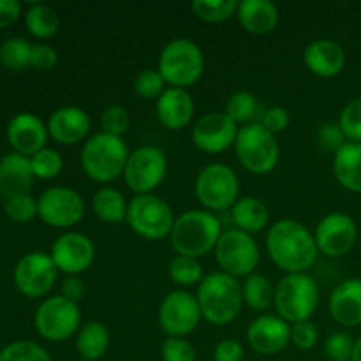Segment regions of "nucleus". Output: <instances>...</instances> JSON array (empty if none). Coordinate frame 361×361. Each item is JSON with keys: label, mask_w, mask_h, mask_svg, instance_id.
<instances>
[{"label": "nucleus", "mask_w": 361, "mask_h": 361, "mask_svg": "<svg viewBox=\"0 0 361 361\" xmlns=\"http://www.w3.org/2000/svg\"><path fill=\"white\" fill-rule=\"evenodd\" d=\"M267 250L286 274H307L319 256L312 233L293 219H282L268 229Z\"/></svg>", "instance_id": "obj_1"}, {"label": "nucleus", "mask_w": 361, "mask_h": 361, "mask_svg": "<svg viewBox=\"0 0 361 361\" xmlns=\"http://www.w3.org/2000/svg\"><path fill=\"white\" fill-rule=\"evenodd\" d=\"M196 298L201 316L215 326L233 323L242 312V286L235 277L222 271H214L201 281Z\"/></svg>", "instance_id": "obj_2"}, {"label": "nucleus", "mask_w": 361, "mask_h": 361, "mask_svg": "<svg viewBox=\"0 0 361 361\" xmlns=\"http://www.w3.org/2000/svg\"><path fill=\"white\" fill-rule=\"evenodd\" d=\"M221 235V221L212 212L189 210L176 217L169 240L176 256L197 259L215 250Z\"/></svg>", "instance_id": "obj_3"}, {"label": "nucleus", "mask_w": 361, "mask_h": 361, "mask_svg": "<svg viewBox=\"0 0 361 361\" xmlns=\"http://www.w3.org/2000/svg\"><path fill=\"white\" fill-rule=\"evenodd\" d=\"M129 150L122 137L97 133L88 137L81 150V166L92 180L109 183L123 175Z\"/></svg>", "instance_id": "obj_4"}, {"label": "nucleus", "mask_w": 361, "mask_h": 361, "mask_svg": "<svg viewBox=\"0 0 361 361\" xmlns=\"http://www.w3.org/2000/svg\"><path fill=\"white\" fill-rule=\"evenodd\" d=\"M274 305L277 316L286 323L296 324L310 321L319 305L317 282L307 274H288L275 288Z\"/></svg>", "instance_id": "obj_5"}, {"label": "nucleus", "mask_w": 361, "mask_h": 361, "mask_svg": "<svg viewBox=\"0 0 361 361\" xmlns=\"http://www.w3.org/2000/svg\"><path fill=\"white\" fill-rule=\"evenodd\" d=\"M157 69L169 87L185 88L187 90L203 74V51L192 39H173L162 48Z\"/></svg>", "instance_id": "obj_6"}, {"label": "nucleus", "mask_w": 361, "mask_h": 361, "mask_svg": "<svg viewBox=\"0 0 361 361\" xmlns=\"http://www.w3.org/2000/svg\"><path fill=\"white\" fill-rule=\"evenodd\" d=\"M235 152L240 164L252 175H268L281 159V145L263 123H247L238 130Z\"/></svg>", "instance_id": "obj_7"}, {"label": "nucleus", "mask_w": 361, "mask_h": 361, "mask_svg": "<svg viewBox=\"0 0 361 361\" xmlns=\"http://www.w3.org/2000/svg\"><path fill=\"white\" fill-rule=\"evenodd\" d=\"M126 221L137 236L157 242L171 235L176 219L171 207L162 197L155 194H143L133 197Z\"/></svg>", "instance_id": "obj_8"}, {"label": "nucleus", "mask_w": 361, "mask_h": 361, "mask_svg": "<svg viewBox=\"0 0 361 361\" xmlns=\"http://www.w3.org/2000/svg\"><path fill=\"white\" fill-rule=\"evenodd\" d=\"M194 190L197 201L208 212H224L240 200V180L229 166L214 162L201 169Z\"/></svg>", "instance_id": "obj_9"}, {"label": "nucleus", "mask_w": 361, "mask_h": 361, "mask_svg": "<svg viewBox=\"0 0 361 361\" xmlns=\"http://www.w3.org/2000/svg\"><path fill=\"white\" fill-rule=\"evenodd\" d=\"M215 259L222 274H228L235 279L249 277L259 264V247L252 235H247L236 228L228 229L222 231L215 245Z\"/></svg>", "instance_id": "obj_10"}, {"label": "nucleus", "mask_w": 361, "mask_h": 361, "mask_svg": "<svg viewBox=\"0 0 361 361\" xmlns=\"http://www.w3.org/2000/svg\"><path fill=\"white\" fill-rule=\"evenodd\" d=\"M80 305L60 296L46 298L37 307L34 316V326L42 338L49 342H66L80 331Z\"/></svg>", "instance_id": "obj_11"}, {"label": "nucleus", "mask_w": 361, "mask_h": 361, "mask_svg": "<svg viewBox=\"0 0 361 361\" xmlns=\"http://www.w3.org/2000/svg\"><path fill=\"white\" fill-rule=\"evenodd\" d=\"M168 157L159 147H140L130 152L123 169V180L136 196L152 194L166 178Z\"/></svg>", "instance_id": "obj_12"}, {"label": "nucleus", "mask_w": 361, "mask_h": 361, "mask_svg": "<svg viewBox=\"0 0 361 361\" xmlns=\"http://www.w3.org/2000/svg\"><path fill=\"white\" fill-rule=\"evenodd\" d=\"M37 217L51 228L67 229L85 217V201L69 187H49L37 197Z\"/></svg>", "instance_id": "obj_13"}, {"label": "nucleus", "mask_w": 361, "mask_h": 361, "mask_svg": "<svg viewBox=\"0 0 361 361\" xmlns=\"http://www.w3.org/2000/svg\"><path fill=\"white\" fill-rule=\"evenodd\" d=\"M59 268L44 252L25 254L14 268V286L27 298H41L53 289Z\"/></svg>", "instance_id": "obj_14"}, {"label": "nucleus", "mask_w": 361, "mask_h": 361, "mask_svg": "<svg viewBox=\"0 0 361 361\" xmlns=\"http://www.w3.org/2000/svg\"><path fill=\"white\" fill-rule=\"evenodd\" d=\"M201 317L196 295L189 291L169 293L159 307V324L169 337L183 338L192 334Z\"/></svg>", "instance_id": "obj_15"}, {"label": "nucleus", "mask_w": 361, "mask_h": 361, "mask_svg": "<svg viewBox=\"0 0 361 361\" xmlns=\"http://www.w3.org/2000/svg\"><path fill=\"white\" fill-rule=\"evenodd\" d=\"M316 245L321 254L328 257H342L349 254L358 240V228L351 215L331 212L317 224Z\"/></svg>", "instance_id": "obj_16"}, {"label": "nucleus", "mask_w": 361, "mask_h": 361, "mask_svg": "<svg viewBox=\"0 0 361 361\" xmlns=\"http://www.w3.org/2000/svg\"><path fill=\"white\" fill-rule=\"evenodd\" d=\"M53 263L67 277H78L92 267L95 259V245L87 235L69 231L60 235L51 245Z\"/></svg>", "instance_id": "obj_17"}, {"label": "nucleus", "mask_w": 361, "mask_h": 361, "mask_svg": "<svg viewBox=\"0 0 361 361\" xmlns=\"http://www.w3.org/2000/svg\"><path fill=\"white\" fill-rule=\"evenodd\" d=\"M236 123L224 111L207 113L192 126V143L204 154H221L229 147H235L238 136Z\"/></svg>", "instance_id": "obj_18"}, {"label": "nucleus", "mask_w": 361, "mask_h": 361, "mask_svg": "<svg viewBox=\"0 0 361 361\" xmlns=\"http://www.w3.org/2000/svg\"><path fill=\"white\" fill-rule=\"evenodd\" d=\"M6 136L16 154L32 157L42 148H46V140L49 134L48 126L37 115L23 111L9 120Z\"/></svg>", "instance_id": "obj_19"}, {"label": "nucleus", "mask_w": 361, "mask_h": 361, "mask_svg": "<svg viewBox=\"0 0 361 361\" xmlns=\"http://www.w3.org/2000/svg\"><path fill=\"white\" fill-rule=\"evenodd\" d=\"M247 341L259 355H277L291 342V326L282 317L264 314L249 324Z\"/></svg>", "instance_id": "obj_20"}, {"label": "nucleus", "mask_w": 361, "mask_h": 361, "mask_svg": "<svg viewBox=\"0 0 361 361\" xmlns=\"http://www.w3.org/2000/svg\"><path fill=\"white\" fill-rule=\"evenodd\" d=\"M48 134L60 145H78L88 136L92 120L85 109L78 106H62L55 109L48 120Z\"/></svg>", "instance_id": "obj_21"}, {"label": "nucleus", "mask_w": 361, "mask_h": 361, "mask_svg": "<svg viewBox=\"0 0 361 361\" xmlns=\"http://www.w3.org/2000/svg\"><path fill=\"white\" fill-rule=\"evenodd\" d=\"M155 113L162 127L180 130L189 126L194 118V99L185 88L168 87L164 94L155 101Z\"/></svg>", "instance_id": "obj_22"}, {"label": "nucleus", "mask_w": 361, "mask_h": 361, "mask_svg": "<svg viewBox=\"0 0 361 361\" xmlns=\"http://www.w3.org/2000/svg\"><path fill=\"white\" fill-rule=\"evenodd\" d=\"M303 62L319 78H335L344 71L345 51L334 39H316L303 51Z\"/></svg>", "instance_id": "obj_23"}, {"label": "nucleus", "mask_w": 361, "mask_h": 361, "mask_svg": "<svg viewBox=\"0 0 361 361\" xmlns=\"http://www.w3.org/2000/svg\"><path fill=\"white\" fill-rule=\"evenodd\" d=\"M335 323L345 328L361 324V279H345L331 291L328 302Z\"/></svg>", "instance_id": "obj_24"}, {"label": "nucleus", "mask_w": 361, "mask_h": 361, "mask_svg": "<svg viewBox=\"0 0 361 361\" xmlns=\"http://www.w3.org/2000/svg\"><path fill=\"white\" fill-rule=\"evenodd\" d=\"M34 178L30 157L27 155L11 152L0 159V194L6 200L20 194H30Z\"/></svg>", "instance_id": "obj_25"}, {"label": "nucleus", "mask_w": 361, "mask_h": 361, "mask_svg": "<svg viewBox=\"0 0 361 361\" xmlns=\"http://www.w3.org/2000/svg\"><path fill=\"white\" fill-rule=\"evenodd\" d=\"M238 21L243 30L254 35H264L275 30L279 9L270 0H243L238 6Z\"/></svg>", "instance_id": "obj_26"}, {"label": "nucleus", "mask_w": 361, "mask_h": 361, "mask_svg": "<svg viewBox=\"0 0 361 361\" xmlns=\"http://www.w3.org/2000/svg\"><path fill=\"white\" fill-rule=\"evenodd\" d=\"M334 173L344 189L361 194V143H348L335 154Z\"/></svg>", "instance_id": "obj_27"}, {"label": "nucleus", "mask_w": 361, "mask_h": 361, "mask_svg": "<svg viewBox=\"0 0 361 361\" xmlns=\"http://www.w3.org/2000/svg\"><path fill=\"white\" fill-rule=\"evenodd\" d=\"M231 219L236 229L247 233V235H256L261 233L268 224V208L261 200L252 196L240 197L231 208Z\"/></svg>", "instance_id": "obj_28"}, {"label": "nucleus", "mask_w": 361, "mask_h": 361, "mask_svg": "<svg viewBox=\"0 0 361 361\" xmlns=\"http://www.w3.org/2000/svg\"><path fill=\"white\" fill-rule=\"evenodd\" d=\"M109 348V330L101 321H90L76 335V349L81 360L97 361Z\"/></svg>", "instance_id": "obj_29"}, {"label": "nucleus", "mask_w": 361, "mask_h": 361, "mask_svg": "<svg viewBox=\"0 0 361 361\" xmlns=\"http://www.w3.org/2000/svg\"><path fill=\"white\" fill-rule=\"evenodd\" d=\"M127 210H129V204L123 194L113 187H102L92 197V212L95 217L108 224H120L126 221Z\"/></svg>", "instance_id": "obj_30"}, {"label": "nucleus", "mask_w": 361, "mask_h": 361, "mask_svg": "<svg viewBox=\"0 0 361 361\" xmlns=\"http://www.w3.org/2000/svg\"><path fill=\"white\" fill-rule=\"evenodd\" d=\"M25 27L37 39L53 37L60 27L59 13L46 4H30L25 13Z\"/></svg>", "instance_id": "obj_31"}, {"label": "nucleus", "mask_w": 361, "mask_h": 361, "mask_svg": "<svg viewBox=\"0 0 361 361\" xmlns=\"http://www.w3.org/2000/svg\"><path fill=\"white\" fill-rule=\"evenodd\" d=\"M242 295L247 307L252 310H267L274 303L275 288L264 275L252 274L243 282Z\"/></svg>", "instance_id": "obj_32"}, {"label": "nucleus", "mask_w": 361, "mask_h": 361, "mask_svg": "<svg viewBox=\"0 0 361 361\" xmlns=\"http://www.w3.org/2000/svg\"><path fill=\"white\" fill-rule=\"evenodd\" d=\"M238 6L236 0H194L190 9L207 23H222L238 13Z\"/></svg>", "instance_id": "obj_33"}, {"label": "nucleus", "mask_w": 361, "mask_h": 361, "mask_svg": "<svg viewBox=\"0 0 361 361\" xmlns=\"http://www.w3.org/2000/svg\"><path fill=\"white\" fill-rule=\"evenodd\" d=\"M32 44L23 37H9L0 44V63L11 71L30 67Z\"/></svg>", "instance_id": "obj_34"}, {"label": "nucleus", "mask_w": 361, "mask_h": 361, "mask_svg": "<svg viewBox=\"0 0 361 361\" xmlns=\"http://www.w3.org/2000/svg\"><path fill=\"white\" fill-rule=\"evenodd\" d=\"M168 274L175 284L182 286V288H189V286H200L203 281V268H201L200 261L194 257L187 256H175L168 264Z\"/></svg>", "instance_id": "obj_35"}, {"label": "nucleus", "mask_w": 361, "mask_h": 361, "mask_svg": "<svg viewBox=\"0 0 361 361\" xmlns=\"http://www.w3.org/2000/svg\"><path fill=\"white\" fill-rule=\"evenodd\" d=\"M0 361H51V356L35 342L18 341L11 342L0 351Z\"/></svg>", "instance_id": "obj_36"}, {"label": "nucleus", "mask_w": 361, "mask_h": 361, "mask_svg": "<svg viewBox=\"0 0 361 361\" xmlns=\"http://www.w3.org/2000/svg\"><path fill=\"white\" fill-rule=\"evenodd\" d=\"M32 171H34L35 178L41 180H53L62 173L63 169V159L53 148H42L35 155L30 157Z\"/></svg>", "instance_id": "obj_37"}, {"label": "nucleus", "mask_w": 361, "mask_h": 361, "mask_svg": "<svg viewBox=\"0 0 361 361\" xmlns=\"http://www.w3.org/2000/svg\"><path fill=\"white\" fill-rule=\"evenodd\" d=\"M256 97L247 90H236L229 95L224 113L238 126L249 122L256 113Z\"/></svg>", "instance_id": "obj_38"}, {"label": "nucleus", "mask_w": 361, "mask_h": 361, "mask_svg": "<svg viewBox=\"0 0 361 361\" xmlns=\"http://www.w3.org/2000/svg\"><path fill=\"white\" fill-rule=\"evenodd\" d=\"M166 85L168 83H166V80L162 78V74L159 73V69H145L134 78L133 87L134 92H136L140 97L148 99V101H152V99L157 101V99L164 94L166 88H168Z\"/></svg>", "instance_id": "obj_39"}, {"label": "nucleus", "mask_w": 361, "mask_h": 361, "mask_svg": "<svg viewBox=\"0 0 361 361\" xmlns=\"http://www.w3.org/2000/svg\"><path fill=\"white\" fill-rule=\"evenodd\" d=\"M4 212L14 222H20V224L30 222L32 219L37 217V200L32 197L30 194H20V196L9 197L4 204Z\"/></svg>", "instance_id": "obj_40"}, {"label": "nucleus", "mask_w": 361, "mask_h": 361, "mask_svg": "<svg viewBox=\"0 0 361 361\" xmlns=\"http://www.w3.org/2000/svg\"><path fill=\"white\" fill-rule=\"evenodd\" d=\"M342 133L351 143H361V97L353 99L342 109L341 118H338Z\"/></svg>", "instance_id": "obj_41"}, {"label": "nucleus", "mask_w": 361, "mask_h": 361, "mask_svg": "<svg viewBox=\"0 0 361 361\" xmlns=\"http://www.w3.org/2000/svg\"><path fill=\"white\" fill-rule=\"evenodd\" d=\"M130 118L129 111L123 106L111 104L101 113V127L102 133L111 134V136L122 137L129 130Z\"/></svg>", "instance_id": "obj_42"}, {"label": "nucleus", "mask_w": 361, "mask_h": 361, "mask_svg": "<svg viewBox=\"0 0 361 361\" xmlns=\"http://www.w3.org/2000/svg\"><path fill=\"white\" fill-rule=\"evenodd\" d=\"M353 349H355V341L344 331L331 334L324 342V353L331 361H351Z\"/></svg>", "instance_id": "obj_43"}, {"label": "nucleus", "mask_w": 361, "mask_h": 361, "mask_svg": "<svg viewBox=\"0 0 361 361\" xmlns=\"http://www.w3.org/2000/svg\"><path fill=\"white\" fill-rule=\"evenodd\" d=\"M162 361H196V349L180 337L166 338L161 349Z\"/></svg>", "instance_id": "obj_44"}, {"label": "nucleus", "mask_w": 361, "mask_h": 361, "mask_svg": "<svg viewBox=\"0 0 361 361\" xmlns=\"http://www.w3.org/2000/svg\"><path fill=\"white\" fill-rule=\"evenodd\" d=\"M317 143H319V147L324 152H330V154L335 155L348 143V137L344 136L338 123L328 122L324 126H321L319 130H317Z\"/></svg>", "instance_id": "obj_45"}, {"label": "nucleus", "mask_w": 361, "mask_h": 361, "mask_svg": "<svg viewBox=\"0 0 361 361\" xmlns=\"http://www.w3.org/2000/svg\"><path fill=\"white\" fill-rule=\"evenodd\" d=\"M319 338V330L312 321H303L291 326V342L300 351H309L317 344Z\"/></svg>", "instance_id": "obj_46"}, {"label": "nucleus", "mask_w": 361, "mask_h": 361, "mask_svg": "<svg viewBox=\"0 0 361 361\" xmlns=\"http://www.w3.org/2000/svg\"><path fill=\"white\" fill-rule=\"evenodd\" d=\"M56 49L49 44H34L32 46V56H30V67L37 71H51L56 66Z\"/></svg>", "instance_id": "obj_47"}, {"label": "nucleus", "mask_w": 361, "mask_h": 361, "mask_svg": "<svg viewBox=\"0 0 361 361\" xmlns=\"http://www.w3.org/2000/svg\"><path fill=\"white\" fill-rule=\"evenodd\" d=\"M245 351L243 345L235 338H224L215 345L214 361H243Z\"/></svg>", "instance_id": "obj_48"}, {"label": "nucleus", "mask_w": 361, "mask_h": 361, "mask_svg": "<svg viewBox=\"0 0 361 361\" xmlns=\"http://www.w3.org/2000/svg\"><path fill=\"white\" fill-rule=\"evenodd\" d=\"M289 111L282 106H274V108L267 109L263 116V126L270 130L271 134L277 136L279 133H284L289 126Z\"/></svg>", "instance_id": "obj_49"}, {"label": "nucleus", "mask_w": 361, "mask_h": 361, "mask_svg": "<svg viewBox=\"0 0 361 361\" xmlns=\"http://www.w3.org/2000/svg\"><path fill=\"white\" fill-rule=\"evenodd\" d=\"M21 16V4L18 0H0V30L16 23Z\"/></svg>", "instance_id": "obj_50"}, {"label": "nucleus", "mask_w": 361, "mask_h": 361, "mask_svg": "<svg viewBox=\"0 0 361 361\" xmlns=\"http://www.w3.org/2000/svg\"><path fill=\"white\" fill-rule=\"evenodd\" d=\"M85 295V284L80 277H66L62 282V296L78 303Z\"/></svg>", "instance_id": "obj_51"}, {"label": "nucleus", "mask_w": 361, "mask_h": 361, "mask_svg": "<svg viewBox=\"0 0 361 361\" xmlns=\"http://www.w3.org/2000/svg\"><path fill=\"white\" fill-rule=\"evenodd\" d=\"M351 361H361V337L358 341H355V349H353Z\"/></svg>", "instance_id": "obj_52"}, {"label": "nucleus", "mask_w": 361, "mask_h": 361, "mask_svg": "<svg viewBox=\"0 0 361 361\" xmlns=\"http://www.w3.org/2000/svg\"><path fill=\"white\" fill-rule=\"evenodd\" d=\"M80 361H88V360H80Z\"/></svg>", "instance_id": "obj_53"}]
</instances>
